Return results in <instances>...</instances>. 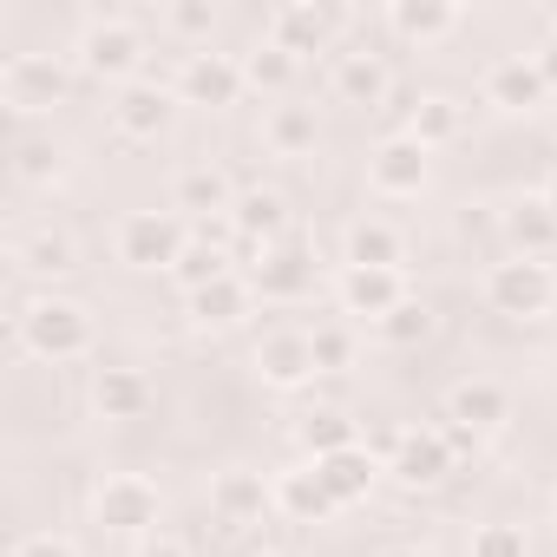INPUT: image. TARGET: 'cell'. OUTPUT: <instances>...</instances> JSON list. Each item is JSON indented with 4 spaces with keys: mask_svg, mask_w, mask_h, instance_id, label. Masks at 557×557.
<instances>
[{
    "mask_svg": "<svg viewBox=\"0 0 557 557\" xmlns=\"http://www.w3.org/2000/svg\"><path fill=\"white\" fill-rule=\"evenodd\" d=\"M138 60H145V34L125 21V14H92L73 40V66L86 79H112V86H132L138 79Z\"/></svg>",
    "mask_w": 557,
    "mask_h": 557,
    "instance_id": "cell-4",
    "label": "cell"
},
{
    "mask_svg": "<svg viewBox=\"0 0 557 557\" xmlns=\"http://www.w3.org/2000/svg\"><path fill=\"white\" fill-rule=\"evenodd\" d=\"M256 557H296V550H256Z\"/></svg>",
    "mask_w": 557,
    "mask_h": 557,
    "instance_id": "cell-45",
    "label": "cell"
},
{
    "mask_svg": "<svg viewBox=\"0 0 557 557\" xmlns=\"http://www.w3.org/2000/svg\"><path fill=\"white\" fill-rule=\"evenodd\" d=\"M329 92H335L342 106H361V112H374V106H387V92H394V73H387L374 53H335V66H329Z\"/></svg>",
    "mask_w": 557,
    "mask_h": 557,
    "instance_id": "cell-19",
    "label": "cell"
},
{
    "mask_svg": "<svg viewBox=\"0 0 557 557\" xmlns=\"http://www.w3.org/2000/svg\"><path fill=\"white\" fill-rule=\"evenodd\" d=\"M73 73L79 66H66L60 53H14L8 66H0V106L21 112V119H40V112H53L73 92Z\"/></svg>",
    "mask_w": 557,
    "mask_h": 557,
    "instance_id": "cell-6",
    "label": "cell"
},
{
    "mask_svg": "<svg viewBox=\"0 0 557 557\" xmlns=\"http://www.w3.org/2000/svg\"><path fill=\"white\" fill-rule=\"evenodd\" d=\"M387 466L368 453V446H348V453H329V459H315V479L329 485V498L348 511V505H361L368 492H374V479H381Z\"/></svg>",
    "mask_w": 557,
    "mask_h": 557,
    "instance_id": "cell-24",
    "label": "cell"
},
{
    "mask_svg": "<svg viewBox=\"0 0 557 557\" xmlns=\"http://www.w3.org/2000/svg\"><path fill=\"white\" fill-rule=\"evenodd\" d=\"M92 407H99V420H138L151 407V381L138 368H99L92 374Z\"/></svg>",
    "mask_w": 557,
    "mask_h": 557,
    "instance_id": "cell-26",
    "label": "cell"
},
{
    "mask_svg": "<svg viewBox=\"0 0 557 557\" xmlns=\"http://www.w3.org/2000/svg\"><path fill=\"white\" fill-rule=\"evenodd\" d=\"M249 309H256V289H249V275H236V269L223 275V283H210V289H190V296H184V315H190L203 335H210V329H236Z\"/></svg>",
    "mask_w": 557,
    "mask_h": 557,
    "instance_id": "cell-20",
    "label": "cell"
},
{
    "mask_svg": "<svg viewBox=\"0 0 557 557\" xmlns=\"http://www.w3.org/2000/svg\"><path fill=\"white\" fill-rule=\"evenodd\" d=\"M453 466H459V459H453V446H446V433H440V426H407V433H394V440H387V472H394L407 492L440 485Z\"/></svg>",
    "mask_w": 557,
    "mask_h": 557,
    "instance_id": "cell-9",
    "label": "cell"
},
{
    "mask_svg": "<svg viewBox=\"0 0 557 557\" xmlns=\"http://www.w3.org/2000/svg\"><path fill=\"white\" fill-rule=\"evenodd\" d=\"M466 557H531V544H524V531H518V524L492 518V524H479V531H472Z\"/></svg>",
    "mask_w": 557,
    "mask_h": 557,
    "instance_id": "cell-37",
    "label": "cell"
},
{
    "mask_svg": "<svg viewBox=\"0 0 557 557\" xmlns=\"http://www.w3.org/2000/svg\"><path fill=\"white\" fill-rule=\"evenodd\" d=\"M171 210L197 230V223H216V216H230L236 210V184L216 171V164H190V171H177V184H171Z\"/></svg>",
    "mask_w": 557,
    "mask_h": 557,
    "instance_id": "cell-16",
    "label": "cell"
},
{
    "mask_svg": "<svg viewBox=\"0 0 557 557\" xmlns=\"http://www.w3.org/2000/svg\"><path fill=\"white\" fill-rule=\"evenodd\" d=\"M243 86H249L243 60L210 53V47L184 53V66H177V99H184V106H236V99H243Z\"/></svg>",
    "mask_w": 557,
    "mask_h": 557,
    "instance_id": "cell-11",
    "label": "cell"
},
{
    "mask_svg": "<svg viewBox=\"0 0 557 557\" xmlns=\"http://www.w3.org/2000/svg\"><path fill=\"white\" fill-rule=\"evenodd\" d=\"M446 420H459V426H472V433H498V426L511 420V394H505L498 381L472 374V381H459V387L446 394Z\"/></svg>",
    "mask_w": 557,
    "mask_h": 557,
    "instance_id": "cell-23",
    "label": "cell"
},
{
    "mask_svg": "<svg viewBox=\"0 0 557 557\" xmlns=\"http://www.w3.org/2000/svg\"><path fill=\"white\" fill-rule=\"evenodd\" d=\"M426 177H433V151H426L420 138H407V132L381 138L374 158H368V184H374L381 197H420Z\"/></svg>",
    "mask_w": 557,
    "mask_h": 557,
    "instance_id": "cell-12",
    "label": "cell"
},
{
    "mask_svg": "<svg viewBox=\"0 0 557 557\" xmlns=\"http://www.w3.org/2000/svg\"><path fill=\"white\" fill-rule=\"evenodd\" d=\"M537 197H544V203H550V216H557V171L544 177V190H537Z\"/></svg>",
    "mask_w": 557,
    "mask_h": 557,
    "instance_id": "cell-43",
    "label": "cell"
},
{
    "mask_svg": "<svg viewBox=\"0 0 557 557\" xmlns=\"http://www.w3.org/2000/svg\"><path fill=\"white\" fill-rule=\"evenodd\" d=\"M479 92H485V106H498V112H537V106L550 99V86H544V73H537L531 53H505V60H492Z\"/></svg>",
    "mask_w": 557,
    "mask_h": 557,
    "instance_id": "cell-15",
    "label": "cell"
},
{
    "mask_svg": "<svg viewBox=\"0 0 557 557\" xmlns=\"http://www.w3.org/2000/svg\"><path fill=\"white\" fill-rule=\"evenodd\" d=\"M230 223H236V243L243 249H275V243H289V197L283 190H236V210H230Z\"/></svg>",
    "mask_w": 557,
    "mask_h": 557,
    "instance_id": "cell-14",
    "label": "cell"
},
{
    "mask_svg": "<svg viewBox=\"0 0 557 557\" xmlns=\"http://www.w3.org/2000/svg\"><path fill=\"white\" fill-rule=\"evenodd\" d=\"M459 132H466V106H459L453 92H420V99H413L407 138H420L426 151H440V145H453Z\"/></svg>",
    "mask_w": 557,
    "mask_h": 557,
    "instance_id": "cell-29",
    "label": "cell"
},
{
    "mask_svg": "<svg viewBox=\"0 0 557 557\" xmlns=\"http://www.w3.org/2000/svg\"><path fill=\"white\" fill-rule=\"evenodd\" d=\"M342 27H348V8H322V0H283V8L269 14L262 40L289 47V53L302 60V53H329Z\"/></svg>",
    "mask_w": 557,
    "mask_h": 557,
    "instance_id": "cell-7",
    "label": "cell"
},
{
    "mask_svg": "<svg viewBox=\"0 0 557 557\" xmlns=\"http://www.w3.org/2000/svg\"><path fill=\"white\" fill-rule=\"evenodd\" d=\"M92 342H99V329H92L86 302H73V296H34V302L21 309V348H27L34 361H47V368L86 361Z\"/></svg>",
    "mask_w": 557,
    "mask_h": 557,
    "instance_id": "cell-1",
    "label": "cell"
},
{
    "mask_svg": "<svg viewBox=\"0 0 557 557\" xmlns=\"http://www.w3.org/2000/svg\"><path fill=\"white\" fill-rule=\"evenodd\" d=\"M14 262H21L27 275H47V283H53V275H73V269H79V243L47 223V230H34V236L14 243Z\"/></svg>",
    "mask_w": 557,
    "mask_h": 557,
    "instance_id": "cell-28",
    "label": "cell"
},
{
    "mask_svg": "<svg viewBox=\"0 0 557 557\" xmlns=\"http://www.w3.org/2000/svg\"><path fill=\"white\" fill-rule=\"evenodd\" d=\"M230 275V256L216 249V243H203V236H190V249L177 256V269H171V283L190 296V289H210V283H223Z\"/></svg>",
    "mask_w": 557,
    "mask_h": 557,
    "instance_id": "cell-32",
    "label": "cell"
},
{
    "mask_svg": "<svg viewBox=\"0 0 557 557\" xmlns=\"http://www.w3.org/2000/svg\"><path fill=\"white\" fill-rule=\"evenodd\" d=\"M14 171H21L27 184H47V177L60 171V151H53V138H27V145L14 151Z\"/></svg>",
    "mask_w": 557,
    "mask_h": 557,
    "instance_id": "cell-38",
    "label": "cell"
},
{
    "mask_svg": "<svg viewBox=\"0 0 557 557\" xmlns=\"http://www.w3.org/2000/svg\"><path fill=\"white\" fill-rule=\"evenodd\" d=\"M440 433H446L453 459H479V440H485V433H472V426H459V420H440Z\"/></svg>",
    "mask_w": 557,
    "mask_h": 557,
    "instance_id": "cell-41",
    "label": "cell"
},
{
    "mask_svg": "<svg viewBox=\"0 0 557 557\" xmlns=\"http://www.w3.org/2000/svg\"><path fill=\"white\" fill-rule=\"evenodd\" d=\"M426 335H433V309H426L420 296H407L394 315L374 322V342H381V348H420Z\"/></svg>",
    "mask_w": 557,
    "mask_h": 557,
    "instance_id": "cell-34",
    "label": "cell"
},
{
    "mask_svg": "<svg viewBox=\"0 0 557 557\" xmlns=\"http://www.w3.org/2000/svg\"><path fill=\"white\" fill-rule=\"evenodd\" d=\"M249 289L262 296V302H302L309 289H315V256L289 236V243H275V249H262L256 262H249Z\"/></svg>",
    "mask_w": 557,
    "mask_h": 557,
    "instance_id": "cell-10",
    "label": "cell"
},
{
    "mask_svg": "<svg viewBox=\"0 0 557 557\" xmlns=\"http://www.w3.org/2000/svg\"><path fill=\"white\" fill-rule=\"evenodd\" d=\"M459 21H466L459 0H394L387 8V27L413 47H440L446 34H459Z\"/></svg>",
    "mask_w": 557,
    "mask_h": 557,
    "instance_id": "cell-21",
    "label": "cell"
},
{
    "mask_svg": "<svg viewBox=\"0 0 557 557\" xmlns=\"http://www.w3.org/2000/svg\"><path fill=\"white\" fill-rule=\"evenodd\" d=\"M158 518H164V498H158V485H151L145 472H106V479L92 485V524H99V531L151 537V531H164Z\"/></svg>",
    "mask_w": 557,
    "mask_h": 557,
    "instance_id": "cell-5",
    "label": "cell"
},
{
    "mask_svg": "<svg viewBox=\"0 0 557 557\" xmlns=\"http://www.w3.org/2000/svg\"><path fill=\"white\" fill-rule=\"evenodd\" d=\"M14 557H79V544H73V537H60V531H34V537H21V544H14Z\"/></svg>",
    "mask_w": 557,
    "mask_h": 557,
    "instance_id": "cell-39",
    "label": "cell"
},
{
    "mask_svg": "<svg viewBox=\"0 0 557 557\" xmlns=\"http://www.w3.org/2000/svg\"><path fill=\"white\" fill-rule=\"evenodd\" d=\"M309 348H315V374H348L355 355H361V335L348 322H315L309 329Z\"/></svg>",
    "mask_w": 557,
    "mask_h": 557,
    "instance_id": "cell-35",
    "label": "cell"
},
{
    "mask_svg": "<svg viewBox=\"0 0 557 557\" xmlns=\"http://www.w3.org/2000/svg\"><path fill=\"white\" fill-rule=\"evenodd\" d=\"M132 557H190V544H184L177 531H151V537H138Z\"/></svg>",
    "mask_w": 557,
    "mask_h": 557,
    "instance_id": "cell-40",
    "label": "cell"
},
{
    "mask_svg": "<svg viewBox=\"0 0 557 557\" xmlns=\"http://www.w3.org/2000/svg\"><path fill=\"white\" fill-rule=\"evenodd\" d=\"M190 223L177 216V210H125L119 216V230H112V256L125 262V269H138V275H151V269H177V256L190 249Z\"/></svg>",
    "mask_w": 557,
    "mask_h": 557,
    "instance_id": "cell-3",
    "label": "cell"
},
{
    "mask_svg": "<svg viewBox=\"0 0 557 557\" xmlns=\"http://www.w3.org/2000/svg\"><path fill=\"white\" fill-rule=\"evenodd\" d=\"M164 125H171V86H158V79L119 86V99H112V132L119 138H158Z\"/></svg>",
    "mask_w": 557,
    "mask_h": 557,
    "instance_id": "cell-18",
    "label": "cell"
},
{
    "mask_svg": "<svg viewBox=\"0 0 557 557\" xmlns=\"http://www.w3.org/2000/svg\"><path fill=\"white\" fill-rule=\"evenodd\" d=\"M381 557H426V550H413V544H394V550H381Z\"/></svg>",
    "mask_w": 557,
    "mask_h": 557,
    "instance_id": "cell-44",
    "label": "cell"
},
{
    "mask_svg": "<svg viewBox=\"0 0 557 557\" xmlns=\"http://www.w3.org/2000/svg\"><path fill=\"white\" fill-rule=\"evenodd\" d=\"M505 236H511V256H544V249L557 243V216H550V203H544V197L511 203V210H505Z\"/></svg>",
    "mask_w": 557,
    "mask_h": 557,
    "instance_id": "cell-31",
    "label": "cell"
},
{
    "mask_svg": "<svg viewBox=\"0 0 557 557\" xmlns=\"http://www.w3.org/2000/svg\"><path fill=\"white\" fill-rule=\"evenodd\" d=\"M256 381L275 387V394H302L315 381V348H309V329H269L249 355Z\"/></svg>",
    "mask_w": 557,
    "mask_h": 557,
    "instance_id": "cell-8",
    "label": "cell"
},
{
    "mask_svg": "<svg viewBox=\"0 0 557 557\" xmlns=\"http://www.w3.org/2000/svg\"><path fill=\"white\" fill-rule=\"evenodd\" d=\"M400 262H407V236H400L394 223H381V216L348 223V236H342V269H400Z\"/></svg>",
    "mask_w": 557,
    "mask_h": 557,
    "instance_id": "cell-22",
    "label": "cell"
},
{
    "mask_svg": "<svg viewBox=\"0 0 557 557\" xmlns=\"http://www.w3.org/2000/svg\"><path fill=\"white\" fill-rule=\"evenodd\" d=\"M296 440H302L309 466H315V459H329V453L361 446V433H355V420H348L342 407H309V413H302V426H296Z\"/></svg>",
    "mask_w": 557,
    "mask_h": 557,
    "instance_id": "cell-30",
    "label": "cell"
},
{
    "mask_svg": "<svg viewBox=\"0 0 557 557\" xmlns=\"http://www.w3.org/2000/svg\"><path fill=\"white\" fill-rule=\"evenodd\" d=\"M269 492H275V511H283V518H296V524H322V518H335V511H342V505L329 498V485L315 479V466L275 472V479H269Z\"/></svg>",
    "mask_w": 557,
    "mask_h": 557,
    "instance_id": "cell-25",
    "label": "cell"
},
{
    "mask_svg": "<svg viewBox=\"0 0 557 557\" xmlns=\"http://www.w3.org/2000/svg\"><path fill=\"white\" fill-rule=\"evenodd\" d=\"M407 302V283H400V269H342V315L355 322H381Z\"/></svg>",
    "mask_w": 557,
    "mask_h": 557,
    "instance_id": "cell-17",
    "label": "cell"
},
{
    "mask_svg": "<svg viewBox=\"0 0 557 557\" xmlns=\"http://www.w3.org/2000/svg\"><path fill=\"white\" fill-rule=\"evenodd\" d=\"M158 27L171 40H210L216 34V8L210 0H171V8H158Z\"/></svg>",
    "mask_w": 557,
    "mask_h": 557,
    "instance_id": "cell-36",
    "label": "cell"
},
{
    "mask_svg": "<svg viewBox=\"0 0 557 557\" xmlns=\"http://www.w3.org/2000/svg\"><path fill=\"white\" fill-rule=\"evenodd\" d=\"M243 73H249V86H256V92H289V86H296V73H302V60H296L289 47L262 40V47L243 60Z\"/></svg>",
    "mask_w": 557,
    "mask_h": 557,
    "instance_id": "cell-33",
    "label": "cell"
},
{
    "mask_svg": "<svg viewBox=\"0 0 557 557\" xmlns=\"http://www.w3.org/2000/svg\"><path fill=\"white\" fill-rule=\"evenodd\" d=\"M531 60H537V73H544V86L557 92V40H544V47H537Z\"/></svg>",
    "mask_w": 557,
    "mask_h": 557,
    "instance_id": "cell-42",
    "label": "cell"
},
{
    "mask_svg": "<svg viewBox=\"0 0 557 557\" xmlns=\"http://www.w3.org/2000/svg\"><path fill=\"white\" fill-rule=\"evenodd\" d=\"M315 138H322L315 106H269V112H262V145H269L275 158H309Z\"/></svg>",
    "mask_w": 557,
    "mask_h": 557,
    "instance_id": "cell-27",
    "label": "cell"
},
{
    "mask_svg": "<svg viewBox=\"0 0 557 557\" xmlns=\"http://www.w3.org/2000/svg\"><path fill=\"white\" fill-rule=\"evenodd\" d=\"M485 309L505 322H544L557 309V269L544 256H505L485 269Z\"/></svg>",
    "mask_w": 557,
    "mask_h": 557,
    "instance_id": "cell-2",
    "label": "cell"
},
{
    "mask_svg": "<svg viewBox=\"0 0 557 557\" xmlns=\"http://www.w3.org/2000/svg\"><path fill=\"white\" fill-rule=\"evenodd\" d=\"M210 511H216V524L243 531V524H262V511H275V492H269V479H262V472L230 466V472H216V479H210Z\"/></svg>",
    "mask_w": 557,
    "mask_h": 557,
    "instance_id": "cell-13",
    "label": "cell"
}]
</instances>
